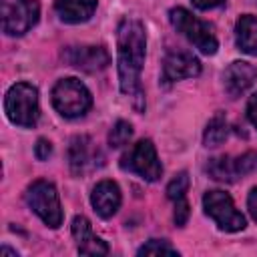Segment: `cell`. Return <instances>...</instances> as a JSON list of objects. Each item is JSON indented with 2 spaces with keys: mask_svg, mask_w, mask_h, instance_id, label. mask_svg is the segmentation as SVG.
I'll use <instances>...</instances> for the list:
<instances>
[{
  "mask_svg": "<svg viewBox=\"0 0 257 257\" xmlns=\"http://www.w3.org/2000/svg\"><path fill=\"white\" fill-rule=\"evenodd\" d=\"M147 32L145 26L135 18H122L116 28V62H118V84L126 94L135 110H145V92L141 86V70L145 62Z\"/></svg>",
  "mask_w": 257,
  "mask_h": 257,
  "instance_id": "1",
  "label": "cell"
},
{
  "mask_svg": "<svg viewBox=\"0 0 257 257\" xmlns=\"http://www.w3.org/2000/svg\"><path fill=\"white\" fill-rule=\"evenodd\" d=\"M4 112L8 120L18 126H34L40 116L36 86L28 82H16L14 86H10L4 96Z\"/></svg>",
  "mask_w": 257,
  "mask_h": 257,
  "instance_id": "2",
  "label": "cell"
},
{
  "mask_svg": "<svg viewBox=\"0 0 257 257\" xmlns=\"http://www.w3.org/2000/svg\"><path fill=\"white\" fill-rule=\"evenodd\" d=\"M169 20L173 24V28L183 34L195 48H199L203 54L211 56L217 52L219 48V42L211 30V26L203 20H199L197 16H193L189 10L185 8H173L169 12Z\"/></svg>",
  "mask_w": 257,
  "mask_h": 257,
  "instance_id": "3",
  "label": "cell"
},
{
  "mask_svg": "<svg viewBox=\"0 0 257 257\" xmlns=\"http://www.w3.org/2000/svg\"><path fill=\"white\" fill-rule=\"evenodd\" d=\"M52 104L62 116L76 118V116L86 114V110L92 106V96L78 78L70 76V78H60L54 84Z\"/></svg>",
  "mask_w": 257,
  "mask_h": 257,
  "instance_id": "4",
  "label": "cell"
},
{
  "mask_svg": "<svg viewBox=\"0 0 257 257\" xmlns=\"http://www.w3.org/2000/svg\"><path fill=\"white\" fill-rule=\"evenodd\" d=\"M120 169L139 175L145 181H159L163 175L161 161L157 157L155 145L149 139H143L135 143L122 157H120Z\"/></svg>",
  "mask_w": 257,
  "mask_h": 257,
  "instance_id": "5",
  "label": "cell"
},
{
  "mask_svg": "<svg viewBox=\"0 0 257 257\" xmlns=\"http://www.w3.org/2000/svg\"><path fill=\"white\" fill-rule=\"evenodd\" d=\"M28 207L52 229L60 227L62 223V209L56 187L48 181H34L26 191Z\"/></svg>",
  "mask_w": 257,
  "mask_h": 257,
  "instance_id": "6",
  "label": "cell"
},
{
  "mask_svg": "<svg viewBox=\"0 0 257 257\" xmlns=\"http://www.w3.org/2000/svg\"><path fill=\"white\" fill-rule=\"evenodd\" d=\"M203 209L223 231L235 233V231L245 229V225H247L245 217L235 209L231 195L225 191H219V189L207 191L203 197Z\"/></svg>",
  "mask_w": 257,
  "mask_h": 257,
  "instance_id": "7",
  "label": "cell"
},
{
  "mask_svg": "<svg viewBox=\"0 0 257 257\" xmlns=\"http://www.w3.org/2000/svg\"><path fill=\"white\" fill-rule=\"evenodd\" d=\"M2 6V30L8 36H20L28 32L40 14L36 0H0Z\"/></svg>",
  "mask_w": 257,
  "mask_h": 257,
  "instance_id": "8",
  "label": "cell"
},
{
  "mask_svg": "<svg viewBox=\"0 0 257 257\" xmlns=\"http://www.w3.org/2000/svg\"><path fill=\"white\" fill-rule=\"evenodd\" d=\"M257 167V155L245 153L241 157H215L207 163V173L211 179L221 183H235L237 179L249 175Z\"/></svg>",
  "mask_w": 257,
  "mask_h": 257,
  "instance_id": "9",
  "label": "cell"
},
{
  "mask_svg": "<svg viewBox=\"0 0 257 257\" xmlns=\"http://www.w3.org/2000/svg\"><path fill=\"white\" fill-rule=\"evenodd\" d=\"M68 165L74 175L78 177L86 175L102 165V153L98 151V147L92 143L90 137L86 135L74 137L68 147Z\"/></svg>",
  "mask_w": 257,
  "mask_h": 257,
  "instance_id": "10",
  "label": "cell"
},
{
  "mask_svg": "<svg viewBox=\"0 0 257 257\" xmlns=\"http://www.w3.org/2000/svg\"><path fill=\"white\" fill-rule=\"evenodd\" d=\"M201 74V62L193 52L171 50L163 60V82L171 84L181 78H193Z\"/></svg>",
  "mask_w": 257,
  "mask_h": 257,
  "instance_id": "11",
  "label": "cell"
},
{
  "mask_svg": "<svg viewBox=\"0 0 257 257\" xmlns=\"http://www.w3.org/2000/svg\"><path fill=\"white\" fill-rule=\"evenodd\" d=\"M62 58L70 66L84 72L102 70L110 62V56L102 46H66L62 50Z\"/></svg>",
  "mask_w": 257,
  "mask_h": 257,
  "instance_id": "12",
  "label": "cell"
},
{
  "mask_svg": "<svg viewBox=\"0 0 257 257\" xmlns=\"http://www.w3.org/2000/svg\"><path fill=\"white\" fill-rule=\"evenodd\" d=\"M257 80V68L245 60H235L231 62L225 72H223V86L231 98L241 96L247 92Z\"/></svg>",
  "mask_w": 257,
  "mask_h": 257,
  "instance_id": "13",
  "label": "cell"
},
{
  "mask_svg": "<svg viewBox=\"0 0 257 257\" xmlns=\"http://www.w3.org/2000/svg\"><path fill=\"white\" fill-rule=\"evenodd\" d=\"M72 237L76 241L80 255H106L108 245L92 233L90 221L84 215H76L72 219Z\"/></svg>",
  "mask_w": 257,
  "mask_h": 257,
  "instance_id": "14",
  "label": "cell"
},
{
  "mask_svg": "<svg viewBox=\"0 0 257 257\" xmlns=\"http://www.w3.org/2000/svg\"><path fill=\"white\" fill-rule=\"evenodd\" d=\"M90 203L102 219L112 217L120 207V189H118V185L114 181L96 183V187L90 193Z\"/></svg>",
  "mask_w": 257,
  "mask_h": 257,
  "instance_id": "15",
  "label": "cell"
},
{
  "mask_svg": "<svg viewBox=\"0 0 257 257\" xmlns=\"http://www.w3.org/2000/svg\"><path fill=\"white\" fill-rule=\"evenodd\" d=\"M54 10L62 22L80 24V22H86L94 14L96 0H56Z\"/></svg>",
  "mask_w": 257,
  "mask_h": 257,
  "instance_id": "16",
  "label": "cell"
},
{
  "mask_svg": "<svg viewBox=\"0 0 257 257\" xmlns=\"http://www.w3.org/2000/svg\"><path fill=\"white\" fill-rule=\"evenodd\" d=\"M235 42L241 52L257 56V18L255 16L251 14L239 16L235 24Z\"/></svg>",
  "mask_w": 257,
  "mask_h": 257,
  "instance_id": "17",
  "label": "cell"
},
{
  "mask_svg": "<svg viewBox=\"0 0 257 257\" xmlns=\"http://www.w3.org/2000/svg\"><path fill=\"white\" fill-rule=\"evenodd\" d=\"M229 135V124L223 112H217L209 122L203 133V145L205 147H219Z\"/></svg>",
  "mask_w": 257,
  "mask_h": 257,
  "instance_id": "18",
  "label": "cell"
},
{
  "mask_svg": "<svg viewBox=\"0 0 257 257\" xmlns=\"http://www.w3.org/2000/svg\"><path fill=\"white\" fill-rule=\"evenodd\" d=\"M131 139H133V126H131V122L116 120L114 126L110 128V133H108V145L112 149H118V147H124Z\"/></svg>",
  "mask_w": 257,
  "mask_h": 257,
  "instance_id": "19",
  "label": "cell"
},
{
  "mask_svg": "<svg viewBox=\"0 0 257 257\" xmlns=\"http://www.w3.org/2000/svg\"><path fill=\"white\" fill-rule=\"evenodd\" d=\"M187 189H189V175H187L185 171H181V173L175 175V177L171 179V183L167 185V197H169L171 201H179V199L185 197Z\"/></svg>",
  "mask_w": 257,
  "mask_h": 257,
  "instance_id": "20",
  "label": "cell"
},
{
  "mask_svg": "<svg viewBox=\"0 0 257 257\" xmlns=\"http://www.w3.org/2000/svg\"><path fill=\"white\" fill-rule=\"evenodd\" d=\"M163 253L165 255H179V251L163 239H151L149 243H145L139 249V255H163Z\"/></svg>",
  "mask_w": 257,
  "mask_h": 257,
  "instance_id": "21",
  "label": "cell"
},
{
  "mask_svg": "<svg viewBox=\"0 0 257 257\" xmlns=\"http://www.w3.org/2000/svg\"><path fill=\"white\" fill-rule=\"evenodd\" d=\"M187 219H189V203L183 197V199L175 201V223H177V227H183L187 223Z\"/></svg>",
  "mask_w": 257,
  "mask_h": 257,
  "instance_id": "22",
  "label": "cell"
},
{
  "mask_svg": "<svg viewBox=\"0 0 257 257\" xmlns=\"http://www.w3.org/2000/svg\"><path fill=\"white\" fill-rule=\"evenodd\" d=\"M52 153V145L46 141V139H38L36 141V147H34V155L38 161H46Z\"/></svg>",
  "mask_w": 257,
  "mask_h": 257,
  "instance_id": "23",
  "label": "cell"
},
{
  "mask_svg": "<svg viewBox=\"0 0 257 257\" xmlns=\"http://www.w3.org/2000/svg\"><path fill=\"white\" fill-rule=\"evenodd\" d=\"M247 116H249L251 124L257 128V94H253L247 102Z\"/></svg>",
  "mask_w": 257,
  "mask_h": 257,
  "instance_id": "24",
  "label": "cell"
},
{
  "mask_svg": "<svg viewBox=\"0 0 257 257\" xmlns=\"http://www.w3.org/2000/svg\"><path fill=\"white\" fill-rule=\"evenodd\" d=\"M191 2H193L195 8H199V10H211V8L221 6L225 0H191Z\"/></svg>",
  "mask_w": 257,
  "mask_h": 257,
  "instance_id": "25",
  "label": "cell"
},
{
  "mask_svg": "<svg viewBox=\"0 0 257 257\" xmlns=\"http://www.w3.org/2000/svg\"><path fill=\"white\" fill-rule=\"evenodd\" d=\"M247 207H249L251 217L257 221V187L251 189V193H249V197H247Z\"/></svg>",
  "mask_w": 257,
  "mask_h": 257,
  "instance_id": "26",
  "label": "cell"
},
{
  "mask_svg": "<svg viewBox=\"0 0 257 257\" xmlns=\"http://www.w3.org/2000/svg\"><path fill=\"white\" fill-rule=\"evenodd\" d=\"M0 255H2V257H6V255H12V257H18V253H16L14 249H10V247H6V245H4L2 249H0Z\"/></svg>",
  "mask_w": 257,
  "mask_h": 257,
  "instance_id": "27",
  "label": "cell"
}]
</instances>
